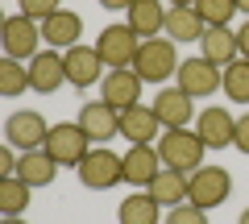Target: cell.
Masks as SVG:
<instances>
[{"instance_id":"cell-1","label":"cell","mask_w":249,"mask_h":224,"mask_svg":"<svg viewBox=\"0 0 249 224\" xmlns=\"http://www.w3.org/2000/svg\"><path fill=\"white\" fill-rule=\"evenodd\" d=\"M204 150L208 145L199 141L196 129H166L158 141V158L166 171H183V174H196L204 166Z\"/></svg>"},{"instance_id":"cell-2","label":"cell","mask_w":249,"mask_h":224,"mask_svg":"<svg viewBox=\"0 0 249 224\" xmlns=\"http://www.w3.org/2000/svg\"><path fill=\"white\" fill-rule=\"evenodd\" d=\"M75 174L88 191H108L116 183H124V154H112L108 145H91L88 158L75 166Z\"/></svg>"},{"instance_id":"cell-3","label":"cell","mask_w":249,"mask_h":224,"mask_svg":"<svg viewBox=\"0 0 249 224\" xmlns=\"http://www.w3.org/2000/svg\"><path fill=\"white\" fill-rule=\"evenodd\" d=\"M133 71L142 75L145 83H166L178 75V50L170 37H145L142 50L133 58Z\"/></svg>"},{"instance_id":"cell-4","label":"cell","mask_w":249,"mask_h":224,"mask_svg":"<svg viewBox=\"0 0 249 224\" xmlns=\"http://www.w3.org/2000/svg\"><path fill=\"white\" fill-rule=\"evenodd\" d=\"M96 50H100V58H104L108 71H116V67H133L137 50H142V37L133 34V25H129V21H121V25L100 29Z\"/></svg>"},{"instance_id":"cell-5","label":"cell","mask_w":249,"mask_h":224,"mask_svg":"<svg viewBox=\"0 0 249 224\" xmlns=\"http://www.w3.org/2000/svg\"><path fill=\"white\" fill-rule=\"evenodd\" d=\"M46 154H50L58 166H79L83 158H88V150H91V137L79 129V121L75 125H50V133H46V145H42Z\"/></svg>"},{"instance_id":"cell-6","label":"cell","mask_w":249,"mask_h":224,"mask_svg":"<svg viewBox=\"0 0 249 224\" xmlns=\"http://www.w3.org/2000/svg\"><path fill=\"white\" fill-rule=\"evenodd\" d=\"M175 79H178L175 87H183L191 100H199V96H212V91L224 87V67L208 63L204 54H199V58H183V63H178Z\"/></svg>"},{"instance_id":"cell-7","label":"cell","mask_w":249,"mask_h":224,"mask_svg":"<svg viewBox=\"0 0 249 224\" xmlns=\"http://www.w3.org/2000/svg\"><path fill=\"white\" fill-rule=\"evenodd\" d=\"M42 25H37L34 17H25V13H13V17H4V54L9 58H21V63H29L34 54H42L37 46H42Z\"/></svg>"},{"instance_id":"cell-8","label":"cell","mask_w":249,"mask_h":224,"mask_svg":"<svg viewBox=\"0 0 249 224\" xmlns=\"http://www.w3.org/2000/svg\"><path fill=\"white\" fill-rule=\"evenodd\" d=\"M142 87H145V79L133 67H116V71H108L104 79H100V100L112 104L116 112H124V108L142 104Z\"/></svg>"},{"instance_id":"cell-9","label":"cell","mask_w":249,"mask_h":224,"mask_svg":"<svg viewBox=\"0 0 249 224\" xmlns=\"http://www.w3.org/2000/svg\"><path fill=\"white\" fill-rule=\"evenodd\" d=\"M46 133H50V125H46V117L34 112V108H21V112H13V117L4 121V141L17 145L21 154L25 150H42Z\"/></svg>"},{"instance_id":"cell-10","label":"cell","mask_w":249,"mask_h":224,"mask_svg":"<svg viewBox=\"0 0 249 224\" xmlns=\"http://www.w3.org/2000/svg\"><path fill=\"white\" fill-rule=\"evenodd\" d=\"M232 191V179L224 166H199L196 174H191V204L204 207V212H212V207H220L224 199H229Z\"/></svg>"},{"instance_id":"cell-11","label":"cell","mask_w":249,"mask_h":224,"mask_svg":"<svg viewBox=\"0 0 249 224\" xmlns=\"http://www.w3.org/2000/svg\"><path fill=\"white\" fill-rule=\"evenodd\" d=\"M79 129L91 137V145H108L116 133H121V112L104 100H91V104L79 108Z\"/></svg>"},{"instance_id":"cell-12","label":"cell","mask_w":249,"mask_h":224,"mask_svg":"<svg viewBox=\"0 0 249 224\" xmlns=\"http://www.w3.org/2000/svg\"><path fill=\"white\" fill-rule=\"evenodd\" d=\"M154 112H158L162 129H187L191 121L199 117V112H196V100L187 96L183 87H162L158 96H154Z\"/></svg>"},{"instance_id":"cell-13","label":"cell","mask_w":249,"mask_h":224,"mask_svg":"<svg viewBox=\"0 0 249 224\" xmlns=\"http://www.w3.org/2000/svg\"><path fill=\"white\" fill-rule=\"evenodd\" d=\"M62 83H67V54L62 50H42L29 58V87L42 91V96H50V91H58Z\"/></svg>"},{"instance_id":"cell-14","label":"cell","mask_w":249,"mask_h":224,"mask_svg":"<svg viewBox=\"0 0 249 224\" xmlns=\"http://www.w3.org/2000/svg\"><path fill=\"white\" fill-rule=\"evenodd\" d=\"M158 133H162V121L154 112V104H133L121 112V137L129 145H154Z\"/></svg>"},{"instance_id":"cell-15","label":"cell","mask_w":249,"mask_h":224,"mask_svg":"<svg viewBox=\"0 0 249 224\" xmlns=\"http://www.w3.org/2000/svg\"><path fill=\"white\" fill-rule=\"evenodd\" d=\"M196 133H199V141H204L208 150H224V145H232L237 121H232L229 108H204L196 117Z\"/></svg>"},{"instance_id":"cell-16","label":"cell","mask_w":249,"mask_h":224,"mask_svg":"<svg viewBox=\"0 0 249 224\" xmlns=\"http://www.w3.org/2000/svg\"><path fill=\"white\" fill-rule=\"evenodd\" d=\"M42 37H46L50 50L67 54L71 46H79V37H83V17H79V13H71V9H58L54 17L42 21Z\"/></svg>"},{"instance_id":"cell-17","label":"cell","mask_w":249,"mask_h":224,"mask_svg":"<svg viewBox=\"0 0 249 224\" xmlns=\"http://www.w3.org/2000/svg\"><path fill=\"white\" fill-rule=\"evenodd\" d=\"M199 54L216 67H232L241 58V46H237V29L232 25H208L204 37H199Z\"/></svg>"},{"instance_id":"cell-18","label":"cell","mask_w":249,"mask_h":224,"mask_svg":"<svg viewBox=\"0 0 249 224\" xmlns=\"http://www.w3.org/2000/svg\"><path fill=\"white\" fill-rule=\"evenodd\" d=\"M158 171H162L158 145H129V154H124V183L129 187H150Z\"/></svg>"},{"instance_id":"cell-19","label":"cell","mask_w":249,"mask_h":224,"mask_svg":"<svg viewBox=\"0 0 249 224\" xmlns=\"http://www.w3.org/2000/svg\"><path fill=\"white\" fill-rule=\"evenodd\" d=\"M104 58H100L96 46H71L67 50V79L75 83V87H91V83L104 79Z\"/></svg>"},{"instance_id":"cell-20","label":"cell","mask_w":249,"mask_h":224,"mask_svg":"<svg viewBox=\"0 0 249 224\" xmlns=\"http://www.w3.org/2000/svg\"><path fill=\"white\" fill-rule=\"evenodd\" d=\"M204 17L196 13V4H178V9H166V37L175 46H187V42H199L204 37Z\"/></svg>"},{"instance_id":"cell-21","label":"cell","mask_w":249,"mask_h":224,"mask_svg":"<svg viewBox=\"0 0 249 224\" xmlns=\"http://www.w3.org/2000/svg\"><path fill=\"white\" fill-rule=\"evenodd\" d=\"M145 191H150V195L158 199L162 207H178V204H187V199H191V174H183V171H166V166H162L158 179H154Z\"/></svg>"},{"instance_id":"cell-22","label":"cell","mask_w":249,"mask_h":224,"mask_svg":"<svg viewBox=\"0 0 249 224\" xmlns=\"http://www.w3.org/2000/svg\"><path fill=\"white\" fill-rule=\"evenodd\" d=\"M116 220L121 224H162V204L150 195V191H133V195L121 199Z\"/></svg>"},{"instance_id":"cell-23","label":"cell","mask_w":249,"mask_h":224,"mask_svg":"<svg viewBox=\"0 0 249 224\" xmlns=\"http://www.w3.org/2000/svg\"><path fill=\"white\" fill-rule=\"evenodd\" d=\"M129 25H133V34L142 37H158L162 29H166V4L162 0H133V9H129Z\"/></svg>"},{"instance_id":"cell-24","label":"cell","mask_w":249,"mask_h":224,"mask_svg":"<svg viewBox=\"0 0 249 224\" xmlns=\"http://www.w3.org/2000/svg\"><path fill=\"white\" fill-rule=\"evenodd\" d=\"M17 174L29 183V187H50L54 174H58V162H54L46 150H25L21 162H17Z\"/></svg>"},{"instance_id":"cell-25","label":"cell","mask_w":249,"mask_h":224,"mask_svg":"<svg viewBox=\"0 0 249 224\" xmlns=\"http://www.w3.org/2000/svg\"><path fill=\"white\" fill-rule=\"evenodd\" d=\"M29 195H34V187L21 174H4L0 179V212L4 216H21L29 207Z\"/></svg>"},{"instance_id":"cell-26","label":"cell","mask_w":249,"mask_h":224,"mask_svg":"<svg viewBox=\"0 0 249 224\" xmlns=\"http://www.w3.org/2000/svg\"><path fill=\"white\" fill-rule=\"evenodd\" d=\"M29 87V67L21 63V58H9L4 54V63H0V96H21V91Z\"/></svg>"},{"instance_id":"cell-27","label":"cell","mask_w":249,"mask_h":224,"mask_svg":"<svg viewBox=\"0 0 249 224\" xmlns=\"http://www.w3.org/2000/svg\"><path fill=\"white\" fill-rule=\"evenodd\" d=\"M224 91L232 104H249V58H237L232 67H224Z\"/></svg>"},{"instance_id":"cell-28","label":"cell","mask_w":249,"mask_h":224,"mask_svg":"<svg viewBox=\"0 0 249 224\" xmlns=\"http://www.w3.org/2000/svg\"><path fill=\"white\" fill-rule=\"evenodd\" d=\"M196 13L204 17V25H229L237 13V0H196Z\"/></svg>"},{"instance_id":"cell-29","label":"cell","mask_w":249,"mask_h":224,"mask_svg":"<svg viewBox=\"0 0 249 224\" xmlns=\"http://www.w3.org/2000/svg\"><path fill=\"white\" fill-rule=\"evenodd\" d=\"M166 224H208V212L187 199V204H178V207H166Z\"/></svg>"},{"instance_id":"cell-30","label":"cell","mask_w":249,"mask_h":224,"mask_svg":"<svg viewBox=\"0 0 249 224\" xmlns=\"http://www.w3.org/2000/svg\"><path fill=\"white\" fill-rule=\"evenodd\" d=\"M17 4H21V13L34 17V21H46V17H54V13L62 9V0H17Z\"/></svg>"},{"instance_id":"cell-31","label":"cell","mask_w":249,"mask_h":224,"mask_svg":"<svg viewBox=\"0 0 249 224\" xmlns=\"http://www.w3.org/2000/svg\"><path fill=\"white\" fill-rule=\"evenodd\" d=\"M17 162H21L17 145H0V179L4 174H17Z\"/></svg>"},{"instance_id":"cell-32","label":"cell","mask_w":249,"mask_h":224,"mask_svg":"<svg viewBox=\"0 0 249 224\" xmlns=\"http://www.w3.org/2000/svg\"><path fill=\"white\" fill-rule=\"evenodd\" d=\"M232 145H237L241 154H249V112H241V117H237V133H232Z\"/></svg>"},{"instance_id":"cell-33","label":"cell","mask_w":249,"mask_h":224,"mask_svg":"<svg viewBox=\"0 0 249 224\" xmlns=\"http://www.w3.org/2000/svg\"><path fill=\"white\" fill-rule=\"evenodd\" d=\"M100 4H104L108 13H129L133 9V0H100Z\"/></svg>"},{"instance_id":"cell-34","label":"cell","mask_w":249,"mask_h":224,"mask_svg":"<svg viewBox=\"0 0 249 224\" xmlns=\"http://www.w3.org/2000/svg\"><path fill=\"white\" fill-rule=\"evenodd\" d=\"M237 46H241V58H249V21L237 29Z\"/></svg>"},{"instance_id":"cell-35","label":"cell","mask_w":249,"mask_h":224,"mask_svg":"<svg viewBox=\"0 0 249 224\" xmlns=\"http://www.w3.org/2000/svg\"><path fill=\"white\" fill-rule=\"evenodd\" d=\"M0 224H25V220H21V216H4Z\"/></svg>"},{"instance_id":"cell-36","label":"cell","mask_w":249,"mask_h":224,"mask_svg":"<svg viewBox=\"0 0 249 224\" xmlns=\"http://www.w3.org/2000/svg\"><path fill=\"white\" fill-rule=\"evenodd\" d=\"M166 4H170V9H178V4H196V0H166Z\"/></svg>"},{"instance_id":"cell-37","label":"cell","mask_w":249,"mask_h":224,"mask_svg":"<svg viewBox=\"0 0 249 224\" xmlns=\"http://www.w3.org/2000/svg\"><path fill=\"white\" fill-rule=\"evenodd\" d=\"M237 13H249V0H237Z\"/></svg>"},{"instance_id":"cell-38","label":"cell","mask_w":249,"mask_h":224,"mask_svg":"<svg viewBox=\"0 0 249 224\" xmlns=\"http://www.w3.org/2000/svg\"><path fill=\"white\" fill-rule=\"evenodd\" d=\"M237 224H249V207H245V212H241V220Z\"/></svg>"}]
</instances>
